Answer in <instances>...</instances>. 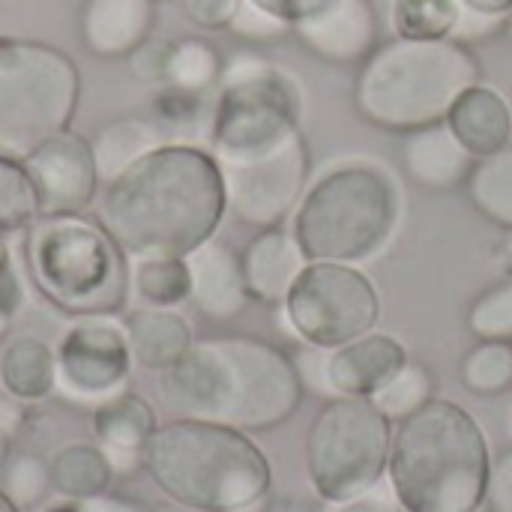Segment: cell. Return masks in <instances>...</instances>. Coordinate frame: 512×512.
Returning a JSON list of instances; mask_svg holds the SVG:
<instances>
[{
  "mask_svg": "<svg viewBox=\"0 0 512 512\" xmlns=\"http://www.w3.org/2000/svg\"><path fill=\"white\" fill-rule=\"evenodd\" d=\"M255 6H261L264 12H270V15H276L279 21H285V24H297L300 18H306V15H312L324 0H252Z\"/></svg>",
  "mask_w": 512,
  "mask_h": 512,
  "instance_id": "cell-43",
  "label": "cell"
},
{
  "mask_svg": "<svg viewBox=\"0 0 512 512\" xmlns=\"http://www.w3.org/2000/svg\"><path fill=\"white\" fill-rule=\"evenodd\" d=\"M48 477L51 492H57L66 501L84 504L96 495H105L114 468L99 444H66L48 459Z\"/></svg>",
  "mask_w": 512,
  "mask_h": 512,
  "instance_id": "cell-26",
  "label": "cell"
},
{
  "mask_svg": "<svg viewBox=\"0 0 512 512\" xmlns=\"http://www.w3.org/2000/svg\"><path fill=\"white\" fill-rule=\"evenodd\" d=\"M21 279L12 267V261L6 267H0V342L9 336V327H12V318L15 312L21 309Z\"/></svg>",
  "mask_w": 512,
  "mask_h": 512,
  "instance_id": "cell-41",
  "label": "cell"
},
{
  "mask_svg": "<svg viewBox=\"0 0 512 512\" xmlns=\"http://www.w3.org/2000/svg\"><path fill=\"white\" fill-rule=\"evenodd\" d=\"M390 420L372 399L327 402L306 432V471L321 501L336 504L375 489L390 462Z\"/></svg>",
  "mask_w": 512,
  "mask_h": 512,
  "instance_id": "cell-10",
  "label": "cell"
},
{
  "mask_svg": "<svg viewBox=\"0 0 512 512\" xmlns=\"http://www.w3.org/2000/svg\"><path fill=\"white\" fill-rule=\"evenodd\" d=\"M42 216L39 192L24 162L0 156V231L24 234Z\"/></svg>",
  "mask_w": 512,
  "mask_h": 512,
  "instance_id": "cell-32",
  "label": "cell"
},
{
  "mask_svg": "<svg viewBox=\"0 0 512 512\" xmlns=\"http://www.w3.org/2000/svg\"><path fill=\"white\" fill-rule=\"evenodd\" d=\"M432 390H435V384H432V375H429V369L426 366H420V363H405L375 396H372V402H375V408L393 423H402V420H408L411 414H417L423 405H429L435 396H432Z\"/></svg>",
  "mask_w": 512,
  "mask_h": 512,
  "instance_id": "cell-33",
  "label": "cell"
},
{
  "mask_svg": "<svg viewBox=\"0 0 512 512\" xmlns=\"http://www.w3.org/2000/svg\"><path fill=\"white\" fill-rule=\"evenodd\" d=\"M465 189L483 219L512 231V141L498 153L474 162Z\"/></svg>",
  "mask_w": 512,
  "mask_h": 512,
  "instance_id": "cell-27",
  "label": "cell"
},
{
  "mask_svg": "<svg viewBox=\"0 0 512 512\" xmlns=\"http://www.w3.org/2000/svg\"><path fill=\"white\" fill-rule=\"evenodd\" d=\"M468 330L480 342H512V282L495 285L474 300Z\"/></svg>",
  "mask_w": 512,
  "mask_h": 512,
  "instance_id": "cell-35",
  "label": "cell"
},
{
  "mask_svg": "<svg viewBox=\"0 0 512 512\" xmlns=\"http://www.w3.org/2000/svg\"><path fill=\"white\" fill-rule=\"evenodd\" d=\"M228 213L225 177L213 150L162 144L105 186L99 222L135 258H186L213 240Z\"/></svg>",
  "mask_w": 512,
  "mask_h": 512,
  "instance_id": "cell-1",
  "label": "cell"
},
{
  "mask_svg": "<svg viewBox=\"0 0 512 512\" xmlns=\"http://www.w3.org/2000/svg\"><path fill=\"white\" fill-rule=\"evenodd\" d=\"M57 390L75 405H102L126 390L132 375V351L123 324L114 315L75 318L57 348Z\"/></svg>",
  "mask_w": 512,
  "mask_h": 512,
  "instance_id": "cell-13",
  "label": "cell"
},
{
  "mask_svg": "<svg viewBox=\"0 0 512 512\" xmlns=\"http://www.w3.org/2000/svg\"><path fill=\"white\" fill-rule=\"evenodd\" d=\"M297 39L321 60L363 63L378 48V12L372 0H324L294 27Z\"/></svg>",
  "mask_w": 512,
  "mask_h": 512,
  "instance_id": "cell-15",
  "label": "cell"
},
{
  "mask_svg": "<svg viewBox=\"0 0 512 512\" xmlns=\"http://www.w3.org/2000/svg\"><path fill=\"white\" fill-rule=\"evenodd\" d=\"M294 360L258 336H213L162 372L165 405L192 420L240 432H270L288 423L303 402Z\"/></svg>",
  "mask_w": 512,
  "mask_h": 512,
  "instance_id": "cell-2",
  "label": "cell"
},
{
  "mask_svg": "<svg viewBox=\"0 0 512 512\" xmlns=\"http://www.w3.org/2000/svg\"><path fill=\"white\" fill-rule=\"evenodd\" d=\"M165 135L168 144H192L189 138L204 126L210 132V117H213V105H207V93H192L183 87H171L162 84L150 102V114H147Z\"/></svg>",
  "mask_w": 512,
  "mask_h": 512,
  "instance_id": "cell-28",
  "label": "cell"
},
{
  "mask_svg": "<svg viewBox=\"0 0 512 512\" xmlns=\"http://www.w3.org/2000/svg\"><path fill=\"white\" fill-rule=\"evenodd\" d=\"M81 510L84 512H153L150 507H144L141 501H132V498H126V495H96V498H90V501H84L81 504Z\"/></svg>",
  "mask_w": 512,
  "mask_h": 512,
  "instance_id": "cell-44",
  "label": "cell"
},
{
  "mask_svg": "<svg viewBox=\"0 0 512 512\" xmlns=\"http://www.w3.org/2000/svg\"><path fill=\"white\" fill-rule=\"evenodd\" d=\"M444 123L450 126L456 141L474 159H486L512 141L510 102L501 90H495L492 84H483V81L468 87L453 102Z\"/></svg>",
  "mask_w": 512,
  "mask_h": 512,
  "instance_id": "cell-19",
  "label": "cell"
},
{
  "mask_svg": "<svg viewBox=\"0 0 512 512\" xmlns=\"http://www.w3.org/2000/svg\"><path fill=\"white\" fill-rule=\"evenodd\" d=\"M459 18V0H393V30L402 39H453Z\"/></svg>",
  "mask_w": 512,
  "mask_h": 512,
  "instance_id": "cell-31",
  "label": "cell"
},
{
  "mask_svg": "<svg viewBox=\"0 0 512 512\" xmlns=\"http://www.w3.org/2000/svg\"><path fill=\"white\" fill-rule=\"evenodd\" d=\"M81 69L57 45L0 36V156L24 162L51 135L72 126Z\"/></svg>",
  "mask_w": 512,
  "mask_h": 512,
  "instance_id": "cell-8",
  "label": "cell"
},
{
  "mask_svg": "<svg viewBox=\"0 0 512 512\" xmlns=\"http://www.w3.org/2000/svg\"><path fill=\"white\" fill-rule=\"evenodd\" d=\"M405 168L414 183L426 189L462 186L474 168V156L456 141L447 123L423 126L405 138Z\"/></svg>",
  "mask_w": 512,
  "mask_h": 512,
  "instance_id": "cell-21",
  "label": "cell"
},
{
  "mask_svg": "<svg viewBox=\"0 0 512 512\" xmlns=\"http://www.w3.org/2000/svg\"><path fill=\"white\" fill-rule=\"evenodd\" d=\"M156 0H84L78 33L87 54L99 60H126L153 36Z\"/></svg>",
  "mask_w": 512,
  "mask_h": 512,
  "instance_id": "cell-18",
  "label": "cell"
},
{
  "mask_svg": "<svg viewBox=\"0 0 512 512\" xmlns=\"http://www.w3.org/2000/svg\"><path fill=\"white\" fill-rule=\"evenodd\" d=\"M186 264L192 279L189 300L207 321L225 324L237 318L252 300L243 276V261L228 243L213 237L201 243L195 252H189Z\"/></svg>",
  "mask_w": 512,
  "mask_h": 512,
  "instance_id": "cell-16",
  "label": "cell"
},
{
  "mask_svg": "<svg viewBox=\"0 0 512 512\" xmlns=\"http://www.w3.org/2000/svg\"><path fill=\"white\" fill-rule=\"evenodd\" d=\"M156 3H159V0H156Z\"/></svg>",
  "mask_w": 512,
  "mask_h": 512,
  "instance_id": "cell-51",
  "label": "cell"
},
{
  "mask_svg": "<svg viewBox=\"0 0 512 512\" xmlns=\"http://www.w3.org/2000/svg\"><path fill=\"white\" fill-rule=\"evenodd\" d=\"M222 54L216 51L213 42L201 36H186L171 42V57H168V81L171 87H183L192 93H207L222 81Z\"/></svg>",
  "mask_w": 512,
  "mask_h": 512,
  "instance_id": "cell-30",
  "label": "cell"
},
{
  "mask_svg": "<svg viewBox=\"0 0 512 512\" xmlns=\"http://www.w3.org/2000/svg\"><path fill=\"white\" fill-rule=\"evenodd\" d=\"M24 168L39 192L42 216H75L87 213L99 195V171L90 141L72 126L39 144Z\"/></svg>",
  "mask_w": 512,
  "mask_h": 512,
  "instance_id": "cell-14",
  "label": "cell"
},
{
  "mask_svg": "<svg viewBox=\"0 0 512 512\" xmlns=\"http://www.w3.org/2000/svg\"><path fill=\"white\" fill-rule=\"evenodd\" d=\"M162 144L168 141L147 114H123V117L102 123L90 141L99 180L105 186L114 183L120 174H126L135 162H141L147 153H153Z\"/></svg>",
  "mask_w": 512,
  "mask_h": 512,
  "instance_id": "cell-23",
  "label": "cell"
},
{
  "mask_svg": "<svg viewBox=\"0 0 512 512\" xmlns=\"http://www.w3.org/2000/svg\"><path fill=\"white\" fill-rule=\"evenodd\" d=\"M465 9L480 12V15H492V18H510L512 0H459Z\"/></svg>",
  "mask_w": 512,
  "mask_h": 512,
  "instance_id": "cell-46",
  "label": "cell"
},
{
  "mask_svg": "<svg viewBox=\"0 0 512 512\" xmlns=\"http://www.w3.org/2000/svg\"><path fill=\"white\" fill-rule=\"evenodd\" d=\"M39 512H84V510H81V504L69 501V504H54V507H45V510H39Z\"/></svg>",
  "mask_w": 512,
  "mask_h": 512,
  "instance_id": "cell-47",
  "label": "cell"
},
{
  "mask_svg": "<svg viewBox=\"0 0 512 512\" xmlns=\"http://www.w3.org/2000/svg\"><path fill=\"white\" fill-rule=\"evenodd\" d=\"M132 291L144 306L174 309L189 300L192 279L186 258H135L132 261Z\"/></svg>",
  "mask_w": 512,
  "mask_h": 512,
  "instance_id": "cell-29",
  "label": "cell"
},
{
  "mask_svg": "<svg viewBox=\"0 0 512 512\" xmlns=\"http://www.w3.org/2000/svg\"><path fill=\"white\" fill-rule=\"evenodd\" d=\"M141 468L168 501L195 512H252L273 486L270 462L249 432L192 417L159 426Z\"/></svg>",
  "mask_w": 512,
  "mask_h": 512,
  "instance_id": "cell-3",
  "label": "cell"
},
{
  "mask_svg": "<svg viewBox=\"0 0 512 512\" xmlns=\"http://www.w3.org/2000/svg\"><path fill=\"white\" fill-rule=\"evenodd\" d=\"M21 258L42 300L69 318L117 315L129 300V255L99 216H39L24 231Z\"/></svg>",
  "mask_w": 512,
  "mask_h": 512,
  "instance_id": "cell-6",
  "label": "cell"
},
{
  "mask_svg": "<svg viewBox=\"0 0 512 512\" xmlns=\"http://www.w3.org/2000/svg\"><path fill=\"white\" fill-rule=\"evenodd\" d=\"M123 330H126L135 366L150 369V372L171 369L195 342L189 321L180 312L162 309V306H144L132 312Z\"/></svg>",
  "mask_w": 512,
  "mask_h": 512,
  "instance_id": "cell-22",
  "label": "cell"
},
{
  "mask_svg": "<svg viewBox=\"0 0 512 512\" xmlns=\"http://www.w3.org/2000/svg\"><path fill=\"white\" fill-rule=\"evenodd\" d=\"M234 36L246 39V42H270V39H279L291 30V24L279 21L276 15L264 12L261 6H255L252 0H240V9L228 27Z\"/></svg>",
  "mask_w": 512,
  "mask_h": 512,
  "instance_id": "cell-37",
  "label": "cell"
},
{
  "mask_svg": "<svg viewBox=\"0 0 512 512\" xmlns=\"http://www.w3.org/2000/svg\"><path fill=\"white\" fill-rule=\"evenodd\" d=\"M156 429V411L138 393L123 390L93 408V438L105 453L141 456Z\"/></svg>",
  "mask_w": 512,
  "mask_h": 512,
  "instance_id": "cell-25",
  "label": "cell"
},
{
  "mask_svg": "<svg viewBox=\"0 0 512 512\" xmlns=\"http://www.w3.org/2000/svg\"><path fill=\"white\" fill-rule=\"evenodd\" d=\"M0 512H24V510H18V507H15V504L9 501V495H6V492L0 489Z\"/></svg>",
  "mask_w": 512,
  "mask_h": 512,
  "instance_id": "cell-49",
  "label": "cell"
},
{
  "mask_svg": "<svg viewBox=\"0 0 512 512\" xmlns=\"http://www.w3.org/2000/svg\"><path fill=\"white\" fill-rule=\"evenodd\" d=\"M12 261L9 255V243H6V231H0V267H6Z\"/></svg>",
  "mask_w": 512,
  "mask_h": 512,
  "instance_id": "cell-48",
  "label": "cell"
},
{
  "mask_svg": "<svg viewBox=\"0 0 512 512\" xmlns=\"http://www.w3.org/2000/svg\"><path fill=\"white\" fill-rule=\"evenodd\" d=\"M507 27H510V36H512V15H510V18H507Z\"/></svg>",
  "mask_w": 512,
  "mask_h": 512,
  "instance_id": "cell-50",
  "label": "cell"
},
{
  "mask_svg": "<svg viewBox=\"0 0 512 512\" xmlns=\"http://www.w3.org/2000/svg\"><path fill=\"white\" fill-rule=\"evenodd\" d=\"M408 363L405 345L390 333H366L327 357V393L372 399Z\"/></svg>",
  "mask_w": 512,
  "mask_h": 512,
  "instance_id": "cell-17",
  "label": "cell"
},
{
  "mask_svg": "<svg viewBox=\"0 0 512 512\" xmlns=\"http://www.w3.org/2000/svg\"><path fill=\"white\" fill-rule=\"evenodd\" d=\"M462 381L471 393L498 396L512 387V342H480L462 360Z\"/></svg>",
  "mask_w": 512,
  "mask_h": 512,
  "instance_id": "cell-34",
  "label": "cell"
},
{
  "mask_svg": "<svg viewBox=\"0 0 512 512\" xmlns=\"http://www.w3.org/2000/svg\"><path fill=\"white\" fill-rule=\"evenodd\" d=\"M399 222L396 180L351 159L324 171L300 198L291 231L309 261L357 264L387 246Z\"/></svg>",
  "mask_w": 512,
  "mask_h": 512,
  "instance_id": "cell-7",
  "label": "cell"
},
{
  "mask_svg": "<svg viewBox=\"0 0 512 512\" xmlns=\"http://www.w3.org/2000/svg\"><path fill=\"white\" fill-rule=\"evenodd\" d=\"M489 471L480 423L447 399H432L402 420L390 444V489L405 512H480Z\"/></svg>",
  "mask_w": 512,
  "mask_h": 512,
  "instance_id": "cell-4",
  "label": "cell"
},
{
  "mask_svg": "<svg viewBox=\"0 0 512 512\" xmlns=\"http://www.w3.org/2000/svg\"><path fill=\"white\" fill-rule=\"evenodd\" d=\"M483 66L459 39L381 42L354 78L357 114L387 132H417L444 123L453 102L480 84Z\"/></svg>",
  "mask_w": 512,
  "mask_h": 512,
  "instance_id": "cell-5",
  "label": "cell"
},
{
  "mask_svg": "<svg viewBox=\"0 0 512 512\" xmlns=\"http://www.w3.org/2000/svg\"><path fill=\"white\" fill-rule=\"evenodd\" d=\"M3 492L18 510H36L48 492H51V477H48V462L39 456H15L6 468V486Z\"/></svg>",
  "mask_w": 512,
  "mask_h": 512,
  "instance_id": "cell-36",
  "label": "cell"
},
{
  "mask_svg": "<svg viewBox=\"0 0 512 512\" xmlns=\"http://www.w3.org/2000/svg\"><path fill=\"white\" fill-rule=\"evenodd\" d=\"M324 512H399L396 501H393V489L384 492V489H369L363 495H354V498H345V501H336V504H327Z\"/></svg>",
  "mask_w": 512,
  "mask_h": 512,
  "instance_id": "cell-42",
  "label": "cell"
},
{
  "mask_svg": "<svg viewBox=\"0 0 512 512\" xmlns=\"http://www.w3.org/2000/svg\"><path fill=\"white\" fill-rule=\"evenodd\" d=\"M0 387L18 405L42 402L57 390V354L36 336H18L0 348Z\"/></svg>",
  "mask_w": 512,
  "mask_h": 512,
  "instance_id": "cell-24",
  "label": "cell"
},
{
  "mask_svg": "<svg viewBox=\"0 0 512 512\" xmlns=\"http://www.w3.org/2000/svg\"><path fill=\"white\" fill-rule=\"evenodd\" d=\"M183 15L201 30H228L240 0H180Z\"/></svg>",
  "mask_w": 512,
  "mask_h": 512,
  "instance_id": "cell-39",
  "label": "cell"
},
{
  "mask_svg": "<svg viewBox=\"0 0 512 512\" xmlns=\"http://www.w3.org/2000/svg\"><path fill=\"white\" fill-rule=\"evenodd\" d=\"M219 165L225 177L228 210L240 222L264 231L279 228L297 210L309 180V147L297 132L267 153Z\"/></svg>",
  "mask_w": 512,
  "mask_h": 512,
  "instance_id": "cell-12",
  "label": "cell"
},
{
  "mask_svg": "<svg viewBox=\"0 0 512 512\" xmlns=\"http://www.w3.org/2000/svg\"><path fill=\"white\" fill-rule=\"evenodd\" d=\"M0 3H3V0H0Z\"/></svg>",
  "mask_w": 512,
  "mask_h": 512,
  "instance_id": "cell-52",
  "label": "cell"
},
{
  "mask_svg": "<svg viewBox=\"0 0 512 512\" xmlns=\"http://www.w3.org/2000/svg\"><path fill=\"white\" fill-rule=\"evenodd\" d=\"M0 390H3V387H0Z\"/></svg>",
  "mask_w": 512,
  "mask_h": 512,
  "instance_id": "cell-53",
  "label": "cell"
},
{
  "mask_svg": "<svg viewBox=\"0 0 512 512\" xmlns=\"http://www.w3.org/2000/svg\"><path fill=\"white\" fill-rule=\"evenodd\" d=\"M486 507L489 512H512V450H504L498 459H492Z\"/></svg>",
  "mask_w": 512,
  "mask_h": 512,
  "instance_id": "cell-40",
  "label": "cell"
},
{
  "mask_svg": "<svg viewBox=\"0 0 512 512\" xmlns=\"http://www.w3.org/2000/svg\"><path fill=\"white\" fill-rule=\"evenodd\" d=\"M168 57H171V42L150 36L126 57V66L144 84H165L168 81Z\"/></svg>",
  "mask_w": 512,
  "mask_h": 512,
  "instance_id": "cell-38",
  "label": "cell"
},
{
  "mask_svg": "<svg viewBox=\"0 0 512 512\" xmlns=\"http://www.w3.org/2000/svg\"><path fill=\"white\" fill-rule=\"evenodd\" d=\"M243 261V276L252 300L261 303H285L294 279L303 273L309 258L303 255L294 231L279 228H264L240 255Z\"/></svg>",
  "mask_w": 512,
  "mask_h": 512,
  "instance_id": "cell-20",
  "label": "cell"
},
{
  "mask_svg": "<svg viewBox=\"0 0 512 512\" xmlns=\"http://www.w3.org/2000/svg\"><path fill=\"white\" fill-rule=\"evenodd\" d=\"M18 408L12 402L0 399V468L9 465V453H12V435L18 429Z\"/></svg>",
  "mask_w": 512,
  "mask_h": 512,
  "instance_id": "cell-45",
  "label": "cell"
},
{
  "mask_svg": "<svg viewBox=\"0 0 512 512\" xmlns=\"http://www.w3.org/2000/svg\"><path fill=\"white\" fill-rule=\"evenodd\" d=\"M282 306L291 330L321 351L372 333L381 318L375 282L354 264L339 261H309Z\"/></svg>",
  "mask_w": 512,
  "mask_h": 512,
  "instance_id": "cell-11",
  "label": "cell"
},
{
  "mask_svg": "<svg viewBox=\"0 0 512 512\" xmlns=\"http://www.w3.org/2000/svg\"><path fill=\"white\" fill-rule=\"evenodd\" d=\"M303 96L294 75L270 60L240 51L219 81L210 117V150L219 162L267 153L300 132Z\"/></svg>",
  "mask_w": 512,
  "mask_h": 512,
  "instance_id": "cell-9",
  "label": "cell"
}]
</instances>
